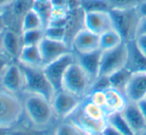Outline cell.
I'll return each mask as SVG.
<instances>
[{"instance_id":"cell-15","label":"cell","mask_w":146,"mask_h":135,"mask_svg":"<svg viewBox=\"0 0 146 135\" xmlns=\"http://www.w3.org/2000/svg\"><path fill=\"white\" fill-rule=\"evenodd\" d=\"M128 101L138 102L146 95V71L133 72L124 91Z\"/></svg>"},{"instance_id":"cell-25","label":"cell","mask_w":146,"mask_h":135,"mask_svg":"<svg viewBox=\"0 0 146 135\" xmlns=\"http://www.w3.org/2000/svg\"><path fill=\"white\" fill-rule=\"evenodd\" d=\"M78 7L82 13L111 10L108 0H78Z\"/></svg>"},{"instance_id":"cell-13","label":"cell","mask_w":146,"mask_h":135,"mask_svg":"<svg viewBox=\"0 0 146 135\" xmlns=\"http://www.w3.org/2000/svg\"><path fill=\"white\" fill-rule=\"evenodd\" d=\"M21 33L10 28H6L0 34L1 53L7 56L11 61H17L22 48Z\"/></svg>"},{"instance_id":"cell-28","label":"cell","mask_w":146,"mask_h":135,"mask_svg":"<svg viewBox=\"0 0 146 135\" xmlns=\"http://www.w3.org/2000/svg\"><path fill=\"white\" fill-rule=\"evenodd\" d=\"M44 37L51 40L56 41H66L67 28L62 26H53L48 25L44 28ZM67 42V41H66Z\"/></svg>"},{"instance_id":"cell-20","label":"cell","mask_w":146,"mask_h":135,"mask_svg":"<svg viewBox=\"0 0 146 135\" xmlns=\"http://www.w3.org/2000/svg\"><path fill=\"white\" fill-rule=\"evenodd\" d=\"M17 62L30 67H42V58L38 45H22Z\"/></svg>"},{"instance_id":"cell-23","label":"cell","mask_w":146,"mask_h":135,"mask_svg":"<svg viewBox=\"0 0 146 135\" xmlns=\"http://www.w3.org/2000/svg\"><path fill=\"white\" fill-rule=\"evenodd\" d=\"M131 71L126 67H124V68L120 69V70L116 71V72L112 73L111 75L108 76L110 80V85H111L112 88H115L119 90L120 92L124 93L126 86H127L128 82L131 78Z\"/></svg>"},{"instance_id":"cell-4","label":"cell","mask_w":146,"mask_h":135,"mask_svg":"<svg viewBox=\"0 0 146 135\" xmlns=\"http://www.w3.org/2000/svg\"><path fill=\"white\" fill-rule=\"evenodd\" d=\"M109 13L111 15L114 29L121 35L124 42L134 40L140 20L137 8L111 9Z\"/></svg>"},{"instance_id":"cell-37","label":"cell","mask_w":146,"mask_h":135,"mask_svg":"<svg viewBox=\"0 0 146 135\" xmlns=\"http://www.w3.org/2000/svg\"><path fill=\"white\" fill-rule=\"evenodd\" d=\"M101 135H123L122 133H120L118 130H116L114 127H112L111 125L106 124V126L104 127L103 131L101 132Z\"/></svg>"},{"instance_id":"cell-22","label":"cell","mask_w":146,"mask_h":135,"mask_svg":"<svg viewBox=\"0 0 146 135\" xmlns=\"http://www.w3.org/2000/svg\"><path fill=\"white\" fill-rule=\"evenodd\" d=\"M122 42H124V41L121 35L114 28L99 35V49L102 51L114 48V47L121 44Z\"/></svg>"},{"instance_id":"cell-29","label":"cell","mask_w":146,"mask_h":135,"mask_svg":"<svg viewBox=\"0 0 146 135\" xmlns=\"http://www.w3.org/2000/svg\"><path fill=\"white\" fill-rule=\"evenodd\" d=\"M53 135H84L79 128L71 121L62 122L56 127Z\"/></svg>"},{"instance_id":"cell-45","label":"cell","mask_w":146,"mask_h":135,"mask_svg":"<svg viewBox=\"0 0 146 135\" xmlns=\"http://www.w3.org/2000/svg\"><path fill=\"white\" fill-rule=\"evenodd\" d=\"M0 53H1V47H0Z\"/></svg>"},{"instance_id":"cell-35","label":"cell","mask_w":146,"mask_h":135,"mask_svg":"<svg viewBox=\"0 0 146 135\" xmlns=\"http://www.w3.org/2000/svg\"><path fill=\"white\" fill-rule=\"evenodd\" d=\"M11 62V60L7 56H5L3 53H0V79L2 77L3 73H4L6 67Z\"/></svg>"},{"instance_id":"cell-3","label":"cell","mask_w":146,"mask_h":135,"mask_svg":"<svg viewBox=\"0 0 146 135\" xmlns=\"http://www.w3.org/2000/svg\"><path fill=\"white\" fill-rule=\"evenodd\" d=\"M92 81L77 61L67 68L61 83V89L82 99L89 94Z\"/></svg>"},{"instance_id":"cell-26","label":"cell","mask_w":146,"mask_h":135,"mask_svg":"<svg viewBox=\"0 0 146 135\" xmlns=\"http://www.w3.org/2000/svg\"><path fill=\"white\" fill-rule=\"evenodd\" d=\"M80 108L84 114L89 116L90 118L96 119V120H105L107 117V112L103 107L96 105L95 103L91 102L90 100L80 105Z\"/></svg>"},{"instance_id":"cell-38","label":"cell","mask_w":146,"mask_h":135,"mask_svg":"<svg viewBox=\"0 0 146 135\" xmlns=\"http://www.w3.org/2000/svg\"><path fill=\"white\" fill-rule=\"evenodd\" d=\"M137 11L140 17H146V0H142L137 7Z\"/></svg>"},{"instance_id":"cell-10","label":"cell","mask_w":146,"mask_h":135,"mask_svg":"<svg viewBox=\"0 0 146 135\" xmlns=\"http://www.w3.org/2000/svg\"><path fill=\"white\" fill-rule=\"evenodd\" d=\"M38 47L41 54V58H42L43 66L56 60L62 55L72 51V48L66 41L51 40L46 37H44L40 41Z\"/></svg>"},{"instance_id":"cell-17","label":"cell","mask_w":146,"mask_h":135,"mask_svg":"<svg viewBox=\"0 0 146 135\" xmlns=\"http://www.w3.org/2000/svg\"><path fill=\"white\" fill-rule=\"evenodd\" d=\"M121 113L135 135L146 128V120L137 102L128 101Z\"/></svg>"},{"instance_id":"cell-1","label":"cell","mask_w":146,"mask_h":135,"mask_svg":"<svg viewBox=\"0 0 146 135\" xmlns=\"http://www.w3.org/2000/svg\"><path fill=\"white\" fill-rule=\"evenodd\" d=\"M24 114L33 129L45 131L52 124L55 113L51 101L44 96L34 93H22Z\"/></svg>"},{"instance_id":"cell-31","label":"cell","mask_w":146,"mask_h":135,"mask_svg":"<svg viewBox=\"0 0 146 135\" xmlns=\"http://www.w3.org/2000/svg\"><path fill=\"white\" fill-rule=\"evenodd\" d=\"M110 80L108 76H98L95 80L92 82L91 87H90V91H105L106 89L110 88Z\"/></svg>"},{"instance_id":"cell-18","label":"cell","mask_w":146,"mask_h":135,"mask_svg":"<svg viewBox=\"0 0 146 135\" xmlns=\"http://www.w3.org/2000/svg\"><path fill=\"white\" fill-rule=\"evenodd\" d=\"M126 43H127L128 56L125 67L129 69L132 73L138 71H146V57L137 48L135 41L132 40Z\"/></svg>"},{"instance_id":"cell-43","label":"cell","mask_w":146,"mask_h":135,"mask_svg":"<svg viewBox=\"0 0 146 135\" xmlns=\"http://www.w3.org/2000/svg\"><path fill=\"white\" fill-rule=\"evenodd\" d=\"M7 131H8V129L0 128V135H6L7 134Z\"/></svg>"},{"instance_id":"cell-40","label":"cell","mask_w":146,"mask_h":135,"mask_svg":"<svg viewBox=\"0 0 146 135\" xmlns=\"http://www.w3.org/2000/svg\"><path fill=\"white\" fill-rule=\"evenodd\" d=\"M6 24H5V17L2 12H0V34L6 29Z\"/></svg>"},{"instance_id":"cell-44","label":"cell","mask_w":146,"mask_h":135,"mask_svg":"<svg viewBox=\"0 0 146 135\" xmlns=\"http://www.w3.org/2000/svg\"><path fill=\"white\" fill-rule=\"evenodd\" d=\"M136 135H146V128L145 129H143L142 131H140L138 134H136Z\"/></svg>"},{"instance_id":"cell-16","label":"cell","mask_w":146,"mask_h":135,"mask_svg":"<svg viewBox=\"0 0 146 135\" xmlns=\"http://www.w3.org/2000/svg\"><path fill=\"white\" fill-rule=\"evenodd\" d=\"M101 52L100 49L88 53H76L75 60L78 64L83 68V70L87 73L90 80L93 82L98 76H99L100 69V59H101Z\"/></svg>"},{"instance_id":"cell-32","label":"cell","mask_w":146,"mask_h":135,"mask_svg":"<svg viewBox=\"0 0 146 135\" xmlns=\"http://www.w3.org/2000/svg\"><path fill=\"white\" fill-rule=\"evenodd\" d=\"M44 131L35 130L31 128H22V127H13L11 129H8L6 135H45Z\"/></svg>"},{"instance_id":"cell-46","label":"cell","mask_w":146,"mask_h":135,"mask_svg":"<svg viewBox=\"0 0 146 135\" xmlns=\"http://www.w3.org/2000/svg\"><path fill=\"white\" fill-rule=\"evenodd\" d=\"M144 99H145V100H146V95H145V97H144Z\"/></svg>"},{"instance_id":"cell-41","label":"cell","mask_w":146,"mask_h":135,"mask_svg":"<svg viewBox=\"0 0 146 135\" xmlns=\"http://www.w3.org/2000/svg\"><path fill=\"white\" fill-rule=\"evenodd\" d=\"M13 2H14V0H0V8L10 6Z\"/></svg>"},{"instance_id":"cell-11","label":"cell","mask_w":146,"mask_h":135,"mask_svg":"<svg viewBox=\"0 0 146 135\" xmlns=\"http://www.w3.org/2000/svg\"><path fill=\"white\" fill-rule=\"evenodd\" d=\"M82 22L84 28L97 35H101L102 33L114 28L109 11L83 13Z\"/></svg>"},{"instance_id":"cell-24","label":"cell","mask_w":146,"mask_h":135,"mask_svg":"<svg viewBox=\"0 0 146 135\" xmlns=\"http://www.w3.org/2000/svg\"><path fill=\"white\" fill-rule=\"evenodd\" d=\"M106 122L123 135H135V133L132 131V129L130 128L128 123L124 119L121 112L108 113L107 117H106Z\"/></svg>"},{"instance_id":"cell-12","label":"cell","mask_w":146,"mask_h":135,"mask_svg":"<svg viewBox=\"0 0 146 135\" xmlns=\"http://www.w3.org/2000/svg\"><path fill=\"white\" fill-rule=\"evenodd\" d=\"M71 48L73 52L88 53L99 49V35L82 27L76 31L72 38Z\"/></svg>"},{"instance_id":"cell-19","label":"cell","mask_w":146,"mask_h":135,"mask_svg":"<svg viewBox=\"0 0 146 135\" xmlns=\"http://www.w3.org/2000/svg\"><path fill=\"white\" fill-rule=\"evenodd\" d=\"M104 92H105L104 108H105L107 114L112 112H121L128 102L124 93L120 92L119 90L112 88V87L106 89Z\"/></svg>"},{"instance_id":"cell-30","label":"cell","mask_w":146,"mask_h":135,"mask_svg":"<svg viewBox=\"0 0 146 135\" xmlns=\"http://www.w3.org/2000/svg\"><path fill=\"white\" fill-rule=\"evenodd\" d=\"M142 0H108L111 9L137 8Z\"/></svg>"},{"instance_id":"cell-33","label":"cell","mask_w":146,"mask_h":135,"mask_svg":"<svg viewBox=\"0 0 146 135\" xmlns=\"http://www.w3.org/2000/svg\"><path fill=\"white\" fill-rule=\"evenodd\" d=\"M87 96L88 100L104 108L105 106V92L104 91H91Z\"/></svg>"},{"instance_id":"cell-14","label":"cell","mask_w":146,"mask_h":135,"mask_svg":"<svg viewBox=\"0 0 146 135\" xmlns=\"http://www.w3.org/2000/svg\"><path fill=\"white\" fill-rule=\"evenodd\" d=\"M70 117H73L70 120L71 122L75 124L84 135L101 134L104 127L107 124L106 119L105 120H96V119L90 118L89 116L85 115L82 112L80 106Z\"/></svg>"},{"instance_id":"cell-2","label":"cell","mask_w":146,"mask_h":135,"mask_svg":"<svg viewBox=\"0 0 146 135\" xmlns=\"http://www.w3.org/2000/svg\"><path fill=\"white\" fill-rule=\"evenodd\" d=\"M24 114L22 98L0 87V128L11 129Z\"/></svg>"},{"instance_id":"cell-47","label":"cell","mask_w":146,"mask_h":135,"mask_svg":"<svg viewBox=\"0 0 146 135\" xmlns=\"http://www.w3.org/2000/svg\"><path fill=\"white\" fill-rule=\"evenodd\" d=\"M98 135H101V134H98Z\"/></svg>"},{"instance_id":"cell-7","label":"cell","mask_w":146,"mask_h":135,"mask_svg":"<svg viewBox=\"0 0 146 135\" xmlns=\"http://www.w3.org/2000/svg\"><path fill=\"white\" fill-rule=\"evenodd\" d=\"M74 61H75V55L73 51H71L42 67L43 72L53 86L55 92L61 89L63 76H64L67 68Z\"/></svg>"},{"instance_id":"cell-21","label":"cell","mask_w":146,"mask_h":135,"mask_svg":"<svg viewBox=\"0 0 146 135\" xmlns=\"http://www.w3.org/2000/svg\"><path fill=\"white\" fill-rule=\"evenodd\" d=\"M45 28L43 21L39 14L32 8V6L25 12V14L21 18L20 22V33L22 31L31 30V29Z\"/></svg>"},{"instance_id":"cell-34","label":"cell","mask_w":146,"mask_h":135,"mask_svg":"<svg viewBox=\"0 0 146 135\" xmlns=\"http://www.w3.org/2000/svg\"><path fill=\"white\" fill-rule=\"evenodd\" d=\"M134 41H135L136 46L140 50V52L146 57V34L138 35L135 37Z\"/></svg>"},{"instance_id":"cell-5","label":"cell","mask_w":146,"mask_h":135,"mask_svg":"<svg viewBox=\"0 0 146 135\" xmlns=\"http://www.w3.org/2000/svg\"><path fill=\"white\" fill-rule=\"evenodd\" d=\"M20 66L25 78L24 92L42 95L51 101L55 90L43 72L42 67H30L21 64Z\"/></svg>"},{"instance_id":"cell-9","label":"cell","mask_w":146,"mask_h":135,"mask_svg":"<svg viewBox=\"0 0 146 135\" xmlns=\"http://www.w3.org/2000/svg\"><path fill=\"white\" fill-rule=\"evenodd\" d=\"M0 87L14 94H22L25 88L24 73L17 61H11L0 79Z\"/></svg>"},{"instance_id":"cell-36","label":"cell","mask_w":146,"mask_h":135,"mask_svg":"<svg viewBox=\"0 0 146 135\" xmlns=\"http://www.w3.org/2000/svg\"><path fill=\"white\" fill-rule=\"evenodd\" d=\"M142 34H146V17H140L139 23H138L136 36Z\"/></svg>"},{"instance_id":"cell-42","label":"cell","mask_w":146,"mask_h":135,"mask_svg":"<svg viewBox=\"0 0 146 135\" xmlns=\"http://www.w3.org/2000/svg\"><path fill=\"white\" fill-rule=\"evenodd\" d=\"M33 1H36V2H40V3H51L52 0H33Z\"/></svg>"},{"instance_id":"cell-6","label":"cell","mask_w":146,"mask_h":135,"mask_svg":"<svg viewBox=\"0 0 146 135\" xmlns=\"http://www.w3.org/2000/svg\"><path fill=\"white\" fill-rule=\"evenodd\" d=\"M127 56L128 49L126 42H122L109 50L102 51L99 76H109L112 73L124 68L127 63Z\"/></svg>"},{"instance_id":"cell-27","label":"cell","mask_w":146,"mask_h":135,"mask_svg":"<svg viewBox=\"0 0 146 135\" xmlns=\"http://www.w3.org/2000/svg\"><path fill=\"white\" fill-rule=\"evenodd\" d=\"M43 38H44V28L31 29L21 32L23 45H38Z\"/></svg>"},{"instance_id":"cell-39","label":"cell","mask_w":146,"mask_h":135,"mask_svg":"<svg viewBox=\"0 0 146 135\" xmlns=\"http://www.w3.org/2000/svg\"><path fill=\"white\" fill-rule=\"evenodd\" d=\"M138 106H139L140 110H141L142 114H143L144 118H145L146 120V100L145 99H142V100L138 101Z\"/></svg>"},{"instance_id":"cell-8","label":"cell","mask_w":146,"mask_h":135,"mask_svg":"<svg viewBox=\"0 0 146 135\" xmlns=\"http://www.w3.org/2000/svg\"><path fill=\"white\" fill-rule=\"evenodd\" d=\"M82 99L67 91L60 89L56 91L51 99V105L54 110L55 116L60 119L70 117L81 105Z\"/></svg>"}]
</instances>
